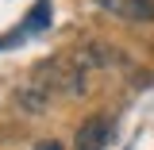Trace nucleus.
Segmentation results:
<instances>
[{
    "label": "nucleus",
    "mask_w": 154,
    "mask_h": 150,
    "mask_svg": "<svg viewBox=\"0 0 154 150\" xmlns=\"http://www.w3.org/2000/svg\"><path fill=\"white\" fill-rule=\"evenodd\" d=\"M112 142V123L104 115H93L77 127V150H104Z\"/></svg>",
    "instance_id": "obj_3"
},
{
    "label": "nucleus",
    "mask_w": 154,
    "mask_h": 150,
    "mask_svg": "<svg viewBox=\"0 0 154 150\" xmlns=\"http://www.w3.org/2000/svg\"><path fill=\"white\" fill-rule=\"evenodd\" d=\"M35 81L46 89V93H66V96H85L89 85H85V73L77 69L73 62L66 58H46L35 66Z\"/></svg>",
    "instance_id": "obj_1"
},
{
    "label": "nucleus",
    "mask_w": 154,
    "mask_h": 150,
    "mask_svg": "<svg viewBox=\"0 0 154 150\" xmlns=\"http://www.w3.org/2000/svg\"><path fill=\"white\" fill-rule=\"evenodd\" d=\"M69 62L77 69H119V66H127V54L116 50L112 42H81L73 46Z\"/></svg>",
    "instance_id": "obj_2"
},
{
    "label": "nucleus",
    "mask_w": 154,
    "mask_h": 150,
    "mask_svg": "<svg viewBox=\"0 0 154 150\" xmlns=\"http://www.w3.org/2000/svg\"><path fill=\"white\" fill-rule=\"evenodd\" d=\"M16 38H19V35H12V38H0V50H4V46H8V42H16Z\"/></svg>",
    "instance_id": "obj_8"
},
{
    "label": "nucleus",
    "mask_w": 154,
    "mask_h": 150,
    "mask_svg": "<svg viewBox=\"0 0 154 150\" xmlns=\"http://www.w3.org/2000/svg\"><path fill=\"white\" fill-rule=\"evenodd\" d=\"M100 8L119 19H131V23H150L154 19V0H100Z\"/></svg>",
    "instance_id": "obj_4"
},
{
    "label": "nucleus",
    "mask_w": 154,
    "mask_h": 150,
    "mask_svg": "<svg viewBox=\"0 0 154 150\" xmlns=\"http://www.w3.org/2000/svg\"><path fill=\"white\" fill-rule=\"evenodd\" d=\"M38 150H62V146H58V142H42Z\"/></svg>",
    "instance_id": "obj_7"
},
{
    "label": "nucleus",
    "mask_w": 154,
    "mask_h": 150,
    "mask_svg": "<svg viewBox=\"0 0 154 150\" xmlns=\"http://www.w3.org/2000/svg\"><path fill=\"white\" fill-rule=\"evenodd\" d=\"M42 23H50V4H46V0H38V4H35V12L27 16L23 31H31V27H42Z\"/></svg>",
    "instance_id": "obj_6"
},
{
    "label": "nucleus",
    "mask_w": 154,
    "mask_h": 150,
    "mask_svg": "<svg viewBox=\"0 0 154 150\" xmlns=\"http://www.w3.org/2000/svg\"><path fill=\"white\" fill-rule=\"evenodd\" d=\"M16 104L23 108V112H46L50 93H46L42 85H27V89H19V93H16Z\"/></svg>",
    "instance_id": "obj_5"
}]
</instances>
